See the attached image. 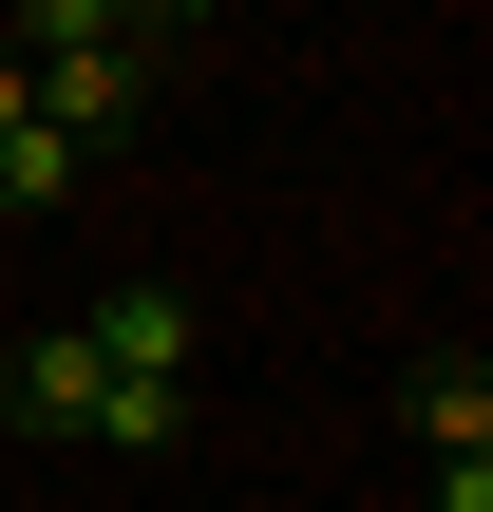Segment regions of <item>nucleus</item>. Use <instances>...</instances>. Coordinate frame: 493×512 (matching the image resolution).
I'll list each match as a JSON object with an SVG mask.
<instances>
[{"label":"nucleus","mask_w":493,"mask_h":512,"mask_svg":"<svg viewBox=\"0 0 493 512\" xmlns=\"http://www.w3.org/2000/svg\"><path fill=\"white\" fill-rule=\"evenodd\" d=\"M0 418H19V437H95V342H76V323H38V342L0 361Z\"/></svg>","instance_id":"obj_4"},{"label":"nucleus","mask_w":493,"mask_h":512,"mask_svg":"<svg viewBox=\"0 0 493 512\" xmlns=\"http://www.w3.org/2000/svg\"><path fill=\"white\" fill-rule=\"evenodd\" d=\"M76 342H95V380H190L209 304H190V285H95V304H76Z\"/></svg>","instance_id":"obj_3"},{"label":"nucleus","mask_w":493,"mask_h":512,"mask_svg":"<svg viewBox=\"0 0 493 512\" xmlns=\"http://www.w3.org/2000/svg\"><path fill=\"white\" fill-rule=\"evenodd\" d=\"M57 190H76V152H57V133L19 114V133H0V209H57Z\"/></svg>","instance_id":"obj_5"},{"label":"nucleus","mask_w":493,"mask_h":512,"mask_svg":"<svg viewBox=\"0 0 493 512\" xmlns=\"http://www.w3.org/2000/svg\"><path fill=\"white\" fill-rule=\"evenodd\" d=\"M95 19H114V57H171V38H190L209 0H95Z\"/></svg>","instance_id":"obj_6"},{"label":"nucleus","mask_w":493,"mask_h":512,"mask_svg":"<svg viewBox=\"0 0 493 512\" xmlns=\"http://www.w3.org/2000/svg\"><path fill=\"white\" fill-rule=\"evenodd\" d=\"M19 114H38V57H19V38H0V133H19Z\"/></svg>","instance_id":"obj_7"},{"label":"nucleus","mask_w":493,"mask_h":512,"mask_svg":"<svg viewBox=\"0 0 493 512\" xmlns=\"http://www.w3.org/2000/svg\"><path fill=\"white\" fill-rule=\"evenodd\" d=\"M38 133L95 171L114 133H152V57H114V38H95V57H38Z\"/></svg>","instance_id":"obj_2"},{"label":"nucleus","mask_w":493,"mask_h":512,"mask_svg":"<svg viewBox=\"0 0 493 512\" xmlns=\"http://www.w3.org/2000/svg\"><path fill=\"white\" fill-rule=\"evenodd\" d=\"M399 437H418V494L437 512H493V361L475 342H418L399 361Z\"/></svg>","instance_id":"obj_1"}]
</instances>
